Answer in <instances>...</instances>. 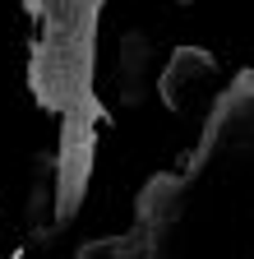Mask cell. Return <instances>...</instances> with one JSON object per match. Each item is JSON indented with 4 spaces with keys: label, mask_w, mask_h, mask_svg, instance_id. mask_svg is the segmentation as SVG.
Listing matches in <instances>:
<instances>
[{
    "label": "cell",
    "mask_w": 254,
    "mask_h": 259,
    "mask_svg": "<svg viewBox=\"0 0 254 259\" xmlns=\"http://www.w3.org/2000/svg\"><path fill=\"white\" fill-rule=\"evenodd\" d=\"M97 10L102 5H51L46 14V37L33 51V70H28V83H33L37 102L46 111L60 116H92L107 120L97 97H92V32H97Z\"/></svg>",
    "instance_id": "6da1fadb"
},
{
    "label": "cell",
    "mask_w": 254,
    "mask_h": 259,
    "mask_svg": "<svg viewBox=\"0 0 254 259\" xmlns=\"http://www.w3.org/2000/svg\"><path fill=\"white\" fill-rule=\"evenodd\" d=\"M92 116H70L60 135V157H56V185H60V213H70L83 199V185L92 176Z\"/></svg>",
    "instance_id": "7a4b0ae2"
},
{
    "label": "cell",
    "mask_w": 254,
    "mask_h": 259,
    "mask_svg": "<svg viewBox=\"0 0 254 259\" xmlns=\"http://www.w3.org/2000/svg\"><path fill=\"white\" fill-rule=\"evenodd\" d=\"M213 74H217V60H213L208 51L180 47V51L167 60V70H162V102H167L171 111H180V107L189 102V93H194V88L213 83Z\"/></svg>",
    "instance_id": "3957f363"
}]
</instances>
